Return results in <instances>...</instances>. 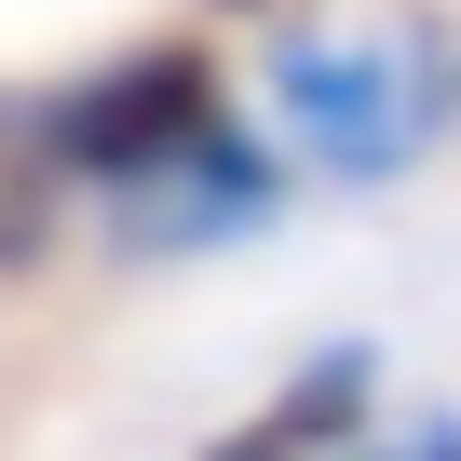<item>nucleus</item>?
Listing matches in <instances>:
<instances>
[{
  "label": "nucleus",
  "instance_id": "nucleus-1",
  "mask_svg": "<svg viewBox=\"0 0 461 461\" xmlns=\"http://www.w3.org/2000/svg\"><path fill=\"white\" fill-rule=\"evenodd\" d=\"M28 109H41V149H55L68 203L122 258H230L258 230H285L299 163L272 149L258 95L217 68L203 28H136V41L55 68Z\"/></svg>",
  "mask_w": 461,
  "mask_h": 461
},
{
  "label": "nucleus",
  "instance_id": "nucleus-2",
  "mask_svg": "<svg viewBox=\"0 0 461 461\" xmlns=\"http://www.w3.org/2000/svg\"><path fill=\"white\" fill-rule=\"evenodd\" d=\"M258 122L312 190H407L461 149V28L407 14H285L258 55Z\"/></svg>",
  "mask_w": 461,
  "mask_h": 461
},
{
  "label": "nucleus",
  "instance_id": "nucleus-3",
  "mask_svg": "<svg viewBox=\"0 0 461 461\" xmlns=\"http://www.w3.org/2000/svg\"><path fill=\"white\" fill-rule=\"evenodd\" d=\"M380 393H393V380H380V339H312L245 420H217L190 461H366V447L393 434Z\"/></svg>",
  "mask_w": 461,
  "mask_h": 461
},
{
  "label": "nucleus",
  "instance_id": "nucleus-4",
  "mask_svg": "<svg viewBox=\"0 0 461 461\" xmlns=\"http://www.w3.org/2000/svg\"><path fill=\"white\" fill-rule=\"evenodd\" d=\"M68 176H55V149H41V109L28 95H0V285H28L55 245H68Z\"/></svg>",
  "mask_w": 461,
  "mask_h": 461
},
{
  "label": "nucleus",
  "instance_id": "nucleus-5",
  "mask_svg": "<svg viewBox=\"0 0 461 461\" xmlns=\"http://www.w3.org/2000/svg\"><path fill=\"white\" fill-rule=\"evenodd\" d=\"M366 461H461V420H447V407H420V420H393Z\"/></svg>",
  "mask_w": 461,
  "mask_h": 461
},
{
  "label": "nucleus",
  "instance_id": "nucleus-6",
  "mask_svg": "<svg viewBox=\"0 0 461 461\" xmlns=\"http://www.w3.org/2000/svg\"><path fill=\"white\" fill-rule=\"evenodd\" d=\"M203 14H272V28H285V14H299V0H203Z\"/></svg>",
  "mask_w": 461,
  "mask_h": 461
}]
</instances>
